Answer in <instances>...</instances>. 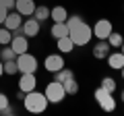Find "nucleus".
Listing matches in <instances>:
<instances>
[{
    "mask_svg": "<svg viewBox=\"0 0 124 116\" xmlns=\"http://www.w3.org/2000/svg\"><path fill=\"white\" fill-rule=\"evenodd\" d=\"M21 25H23V21H21V15H19L17 10H13V13L6 15V19H4V27H6V29L15 31V29H19Z\"/></svg>",
    "mask_w": 124,
    "mask_h": 116,
    "instance_id": "13",
    "label": "nucleus"
},
{
    "mask_svg": "<svg viewBox=\"0 0 124 116\" xmlns=\"http://www.w3.org/2000/svg\"><path fill=\"white\" fill-rule=\"evenodd\" d=\"M21 29H23V35L37 37V35H39V31H41V23L37 21V19H25L23 25H21Z\"/></svg>",
    "mask_w": 124,
    "mask_h": 116,
    "instance_id": "8",
    "label": "nucleus"
},
{
    "mask_svg": "<svg viewBox=\"0 0 124 116\" xmlns=\"http://www.w3.org/2000/svg\"><path fill=\"white\" fill-rule=\"evenodd\" d=\"M66 27H68V37L72 40L75 46H87L93 37V29L91 25L83 21V17L79 15H72L66 19Z\"/></svg>",
    "mask_w": 124,
    "mask_h": 116,
    "instance_id": "1",
    "label": "nucleus"
},
{
    "mask_svg": "<svg viewBox=\"0 0 124 116\" xmlns=\"http://www.w3.org/2000/svg\"><path fill=\"white\" fill-rule=\"evenodd\" d=\"M120 52L124 54V41H122V44H120Z\"/></svg>",
    "mask_w": 124,
    "mask_h": 116,
    "instance_id": "32",
    "label": "nucleus"
},
{
    "mask_svg": "<svg viewBox=\"0 0 124 116\" xmlns=\"http://www.w3.org/2000/svg\"><path fill=\"white\" fill-rule=\"evenodd\" d=\"M15 2H17V0H0V4L4 6L6 10H15Z\"/></svg>",
    "mask_w": 124,
    "mask_h": 116,
    "instance_id": "26",
    "label": "nucleus"
},
{
    "mask_svg": "<svg viewBox=\"0 0 124 116\" xmlns=\"http://www.w3.org/2000/svg\"><path fill=\"white\" fill-rule=\"evenodd\" d=\"M0 48H2V46H0Z\"/></svg>",
    "mask_w": 124,
    "mask_h": 116,
    "instance_id": "34",
    "label": "nucleus"
},
{
    "mask_svg": "<svg viewBox=\"0 0 124 116\" xmlns=\"http://www.w3.org/2000/svg\"><path fill=\"white\" fill-rule=\"evenodd\" d=\"M4 75V66H2V60H0V77Z\"/></svg>",
    "mask_w": 124,
    "mask_h": 116,
    "instance_id": "31",
    "label": "nucleus"
},
{
    "mask_svg": "<svg viewBox=\"0 0 124 116\" xmlns=\"http://www.w3.org/2000/svg\"><path fill=\"white\" fill-rule=\"evenodd\" d=\"M10 48L17 52V56H19V54H23V52H27V50H29V37L23 35V33L13 35V40H10Z\"/></svg>",
    "mask_w": 124,
    "mask_h": 116,
    "instance_id": "10",
    "label": "nucleus"
},
{
    "mask_svg": "<svg viewBox=\"0 0 124 116\" xmlns=\"http://www.w3.org/2000/svg\"><path fill=\"white\" fill-rule=\"evenodd\" d=\"M23 106H25V110L31 112V114H41V112H46V108L50 106V102H48V98H46V93L33 89V91H29V93H25Z\"/></svg>",
    "mask_w": 124,
    "mask_h": 116,
    "instance_id": "2",
    "label": "nucleus"
},
{
    "mask_svg": "<svg viewBox=\"0 0 124 116\" xmlns=\"http://www.w3.org/2000/svg\"><path fill=\"white\" fill-rule=\"evenodd\" d=\"M120 73H122V79H124V66H122V68H120Z\"/></svg>",
    "mask_w": 124,
    "mask_h": 116,
    "instance_id": "33",
    "label": "nucleus"
},
{
    "mask_svg": "<svg viewBox=\"0 0 124 116\" xmlns=\"http://www.w3.org/2000/svg\"><path fill=\"white\" fill-rule=\"evenodd\" d=\"M106 60H108V64H110V68H114V71H120V68L124 66V54L122 52H110Z\"/></svg>",
    "mask_w": 124,
    "mask_h": 116,
    "instance_id": "14",
    "label": "nucleus"
},
{
    "mask_svg": "<svg viewBox=\"0 0 124 116\" xmlns=\"http://www.w3.org/2000/svg\"><path fill=\"white\" fill-rule=\"evenodd\" d=\"M10 40H13V31H10V29H6L4 25H0V46L10 44Z\"/></svg>",
    "mask_w": 124,
    "mask_h": 116,
    "instance_id": "23",
    "label": "nucleus"
},
{
    "mask_svg": "<svg viewBox=\"0 0 124 116\" xmlns=\"http://www.w3.org/2000/svg\"><path fill=\"white\" fill-rule=\"evenodd\" d=\"M15 10H17L21 17H31L33 10H35V2H33V0H17V2H15Z\"/></svg>",
    "mask_w": 124,
    "mask_h": 116,
    "instance_id": "11",
    "label": "nucleus"
},
{
    "mask_svg": "<svg viewBox=\"0 0 124 116\" xmlns=\"http://www.w3.org/2000/svg\"><path fill=\"white\" fill-rule=\"evenodd\" d=\"M0 58H2V62H4V60H15V58H17V52L10 48V44H6V46L0 48Z\"/></svg>",
    "mask_w": 124,
    "mask_h": 116,
    "instance_id": "21",
    "label": "nucleus"
},
{
    "mask_svg": "<svg viewBox=\"0 0 124 116\" xmlns=\"http://www.w3.org/2000/svg\"><path fill=\"white\" fill-rule=\"evenodd\" d=\"M64 91H66V95H77L79 93V83H77V79L75 77H70L68 81H64Z\"/></svg>",
    "mask_w": 124,
    "mask_h": 116,
    "instance_id": "20",
    "label": "nucleus"
},
{
    "mask_svg": "<svg viewBox=\"0 0 124 116\" xmlns=\"http://www.w3.org/2000/svg\"><path fill=\"white\" fill-rule=\"evenodd\" d=\"M62 66H64V56H62V54H50V56H46L44 68L48 73H56V71H60Z\"/></svg>",
    "mask_w": 124,
    "mask_h": 116,
    "instance_id": "7",
    "label": "nucleus"
},
{
    "mask_svg": "<svg viewBox=\"0 0 124 116\" xmlns=\"http://www.w3.org/2000/svg\"><path fill=\"white\" fill-rule=\"evenodd\" d=\"M122 41H124V37L120 35L118 31H112L110 35H108V44H110L112 48H120V44H122Z\"/></svg>",
    "mask_w": 124,
    "mask_h": 116,
    "instance_id": "24",
    "label": "nucleus"
},
{
    "mask_svg": "<svg viewBox=\"0 0 124 116\" xmlns=\"http://www.w3.org/2000/svg\"><path fill=\"white\" fill-rule=\"evenodd\" d=\"M50 35H52L54 40L68 35V27H66V23H54V25H52V29H50Z\"/></svg>",
    "mask_w": 124,
    "mask_h": 116,
    "instance_id": "17",
    "label": "nucleus"
},
{
    "mask_svg": "<svg viewBox=\"0 0 124 116\" xmlns=\"http://www.w3.org/2000/svg\"><path fill=\"white\" fill-rule=\"evenodd\" d=\"M31 17L37 19L39 23H44V21H48V19H50V8H48V6H35V10H33Z\"/></svg>",
    "mask_w": 124,
    "mask_h": 116,
    "instance_id": "18",
    "label": "nucleus"
},
{
    "mask_svg": "<svg viewBox=\"0 0 124 116\" xmlns=\"http://www.w3.org/2000/svg\"><path fill=\"white\" fill-rule=\"evenodd\" d=\"M37 79H35V73H21V79H19V89L29 93V91L35 89Z\"/></svg>",
    "mask_w": 124,
    "mask_h": 116,
    "instance_id": "9",
    "label": "nucleus"
},
{
    "mask_svg": "<svg viewBox=\"0 0 124 116\" xmlns=\"http://www.w3.org/2000/svg\"><path fill=\"white\" fill-rule=\"evenodd\" d=\"M8 104H10V102H8V95L0 91V110H2V108H6Z\"/></svg>",
    "mask_w": 124,
    "mask_h": 116,
    "instance_id": "27",
    "label": "nucleus"
},
{
    "mask_svg": "<svg viewBox=\"0 0 124 116\" xmlns=\"http://www.w3.org/2000/svg\"><path fill=\"white\" fill-rule=\"evenodd\" d=\"M56 46H58V52H62V54H70L72 50H75V44H72V40H70L68 35L58 37V40H56Z\"/></svg>",
    "mask_w": 124,
    "mask_h": 116,
    "instance_id": "16",
    "label": "nucleus"
},
{
    "mask_svg": "<svg viewBox=\"0 0 124 116\" xmlns=\"http://www.w3.org/2000/svg\"><path fill=\"white\" fill-rule=\"evenodd\" d=\"M91 29H93V37L108 40V35L114 31V25H112V21H108V19H99V21H95V25H93Z\"/></svg>",
    "mask_w": 124,
    "mask_h": 116,
    "instance_id": "6",
    "label": "nucleus"
},
{
    "mask_svg": "<svg viewBox=\"0 0 124 116\" xmlns=\"http://www.w3.org/2000/svg\"><path fill=\"white\" fill-rule=\"evenodd\" d=\"M93 95H95V102H97V106L101 108L103 112H114V110H116L114 93H110L108 89H103V87H97Z\"/></svg>",
    "mask_w": 124,
    "mask_h": 116,
    "instance_id": "3",
    "label": "nucleus"
},
{
    "mask_svg": "<svg viewBox=\"0 0 124 116\" xmlns=\"http://www.w3.org/2000/svg\"><path fill=\"white\" fill-rule=\"evenodd\" d=\"M120 102L124 104V87H122V89H120Z\"/></svg>",
    "mask_w": 124,
    "mask_h": 116,
    "instance_id": "30",
    "label": "nucleus"
},
{
    "mask_svg": "<svg viewBox=\"0 0 124 116\" xmlns=\"http://www.w3.org/2000/svg\"><path fill=\"white\" fill-rule=\"evenodd\" d=\"M50 19H52L54 23H66L68 10L64 8V6H54V8H50Z\"/></svg>",
    "mask_w": 124,
    "mask_h": 116,
    "instance_id": "15",
    "label": "nucleus"
},
{
    "mask_svg": "<svg viewBox=\"0 0 124 116\" xmlns=\"http://www.w3.org/2000/svg\"><path fill=\"white\" fill-rule=\"evenodd\" d=\"M0 114H2V116H10V114H15V110L10 108V104H8L6 108H2V110H0Z\"/></svg>",
    "mask_w": 124,
    "mask_h": 116,
    "instance_id": "29",
    "label": "nucleus"
},
{
    "mask_svg": "<svg viewBox=\"0 0 124 116\" xmlns=\"http://www.w3.org/2000/svg\"><path fill=\"white\" fill-rule=\"evenodd\" d=\"M17 66H19V73H35L37 71V58L29 52H23L17 56Z\"/></svg>",
    "mask_w": 124,
    "mask_h": 116,
    "instance_id": "5",
    "label": "nucleus"
},
{
    "mask_svg": "<svg viewBox=\"0 0 124 116\" xmlns=\"http://www.w3.org/2000/svg\"><path fill=\"white\" fill-rule=\"evenodd\" d=\"M112 52V46L108 44V40H97V44L93 46V56L97 58V60H103L108 58V54Z\"/></svg>",
    "mask_w": 124,
    "mask_h": 116,
    "instance_id": "12",
    "label": "nucleus"
},
{
    "mask_svg": "<svg viewBox=\"0 0 124 116\" xmlns=\"http://www.w3.org/2000/svg\"><path fill=\"white\" fill-rule=\"evenodd\" d=\"M70 77H75V73H72L70 68H64V66L54 73V81H58V83H64V81H68Z\"/></svg>",
    "mask_w": 124,
    "mask_h": 116,
    "instance_id": "19",
    "label": "nucleus"
},
{
    "mask_svg": "<svg viewBox=\"0 0 124 116\" xmlns=\"http://www.w3.org/2000/svg\"><path fill=\"white\" fill-rule=\"evenodd\" d=\"M99 87H103V89H108L110 93H114V91H116V79H114V77H103Z\"/></svg>",
    "mask_w": 124,
    "mask_h": 116,
    "instance_id": "25",
    "label": "nucleus"
},
{
    "mask_svg": "<svg viewBox=\"0 0 124 116\" xmlns=\"http://www.w3.org/2000/svg\"><path fill=\"white\" fill-rule=\"evenodd\" d=\"M46 98H48L50 104H60L62 99L66 98V91H64V85L58 83V81H52V83L46 85Z\"/></svg>",
    "mask_w": 124,
    "mask_h": 116,
    "instance_id": "4",
    "label": "nucleus"
},
{
    "mask_svg": "<svg viewBox=\"0 0 124 116\" xmlns=\"http://www.w3.org/2000/svg\"><path fill=\"white\" fill-rule=\"evenodd\" d=\"M6 15H8V10H6L4 6L0 4V25H4V19H6Z\"/></svg>",
    "mask_w": 124,
    "mask_h": 116,
    "instance_id": "28",
    "label": "nucleus"
},
{
    "mask_svg": "<svg viewBox=\"0 0 124 116\" xmlns=\"http://www.w3.org/2000/svg\"><path fill=\"white\" fill-rule=\"evenodd\" d=\"M2 66H4V75H17V73H19L17 58H15V60H4V62H2Z\"/></svg>",
    "mask_w": 124,
    "mask_h": 116,
    "instance_id": "22",
    "label": "nucleus"
}]
</instances>
